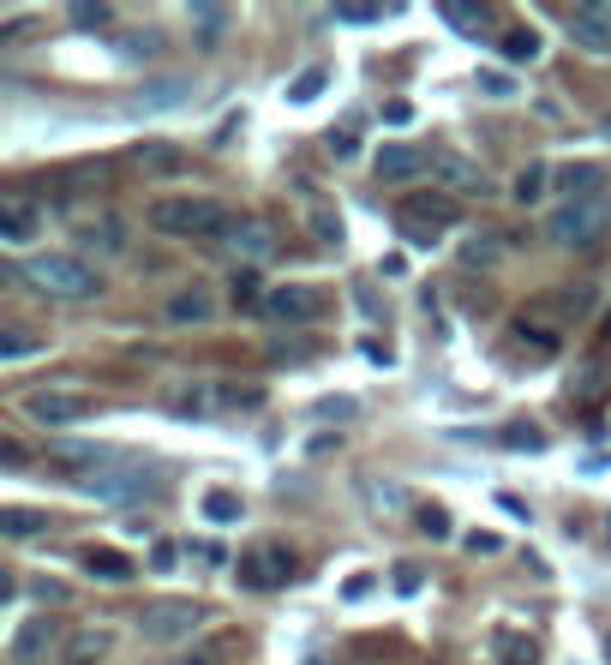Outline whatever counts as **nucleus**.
Wrapping results in <instances>:
<instances>
[{
  "instance_id": "obj_1",
  "label": "nucleus",
  "mask_w": 611,
  "mask_h": 665,
  "mask_svg": "<svg viewBox=\"0 0 611 665\" xmlns=\"http://www.w3.org/2000/svg\"><path fill=\"white\" fill-rule=\"evenodd\" d=\"M228 222L234 216L222 210V198H204V192H162L144 210V228H156L168 240H222Z\"/></svg>"
},
{
  "instance_id": "obj_2",
  "label": "nucleus",
  "mask_w": 611,
  "mask_h": 665,
  "mask_svg": "<svg viewBox=\"0 0 611 665\" xmlns=\"http://www.w3.org/2000/svg\"><path fill=\"white\" fill-rule=\"evenodd\" d=\"M12 276H24L36 294H48V300H96L102 294V276L78 258V252H36L24 270H12Z\"/></svg>"
},
{
  "instance_id": "obj_3",
  "label": "nucleus",
  "mask_w": 611,
  "mask_h": 665,
  "mask_svg": "<svg viewBox=\"0 0 611 665\" xmlns=\"http://www.w3.org/2000/svg\"><path fill=\"white\" fill-rule=\"evenodd\" d=\"M611 234V198H576V204H558L546 216V240L564 246V252H588Z\"/></svg>"
},
{
  "instance_id": "obj_4",
  "label": "nucleus",
  "mask_w": 611,
  "mask_h": 665,
  "mask_svg": "<svg viewBox=\"0 0 611 665\" xmlns=\"http://www.w3.org/2000/svg\"><path fill=\"white\" fill-rule=\"evenodd\" d=\"M84 498H108V504H144V498H162L168 492V474L162 468H96L78 480Z\"/></svg>"
},
{
  "instance_id": "obj_5",
  "label": "nucleus",
  "mask_w": 611,
  "mask_h": 665,
  "mask_svg": "<svg viewBox=\"0 0 611 665\" xmlns=\"http://www.w3.org/2000/svg\"><path fill=\"white\" fill-rule=\"evenodd\" d=\"M18 414L36 420L42 432H66V426L90 420V396H84V390H24V396H18Z\"/></svg>"
},
{
  "instance_id": "obj_6",
  "label": "nucleus",
  "mask_w": 611,
  "mask_h": 665,
  "mask_svg": "<svg viewBox=\"0 0 611 665\" xmlns=\"http://www.w3.org/2000/svg\"><path fill=\"white\" fill-rule=\"evenodd\" d=\"M204 630V606L198 600H156V606H144L138 612V636L144 642H186V636H198Z\"/></svg>"
},
{
  "instance_id": "obj_7",
  "label": "nucleus",
  "mask_w": 611,
  "mask_h": 665,
  "mask_svg": "<svg viewBox=\"0 0 611 665\" xmlns=\"http://www.w3.org/2000/svg\"><path fill=\"white\" fill-rule=\"evenodd\" d=\"M240 270H258V264H270L276 252H282V240H276V228L270 222H228V234L216 240Z\"/></svg>"
},
{
  "instance_id": "obj_8",
  "label": "nucleus",
  "mask_w": 611,
  "mask_h": 665,
  "mask_svg": "<svg viewBox=\"0 0 611 665\" xmlns=\"http://www.w3.org/2000/svg\"><path fill=\"white\" fill-rule=\"evenodd\" d=\"M324 288H306V282H288V288H270L264 294V312L276 318V324H312V318H324Z\"/></svg>"
},
{
  "instance_id": "obj_9",
  "label": "nucleus",
  "mask_w": 611,
  "mask_h": 665,
  "mask_svg": "<svg viewBox=\"0 0 611 665\" xmlns=\"http://www.w3.org/2000/svg\"><path fill=\"white\" fill-rule=\"evenodd\" d=\"M42 228H48V210H42L36 198H24V192H6V198H0V240H6V246H30Z\"/></svg>"
},
{
  "instance_id": "obj_10",
  "label": "nucleus",
  "mask_w": 611,
  "mask_h": 665,
  "mask_svg": "<svg viewBox=\"0 0 611 665\" xmlns=\"http://www.w3.org/2000/svg\"><path fill=\"white\" fill-rule=\"evenodd\" d=\"M60 642V624L48 618V612H36V618H24L18 624V636H12V648H6V660L12 665H36V660H48V648Z\"/></svg>"
},
{
  "instance_id": "obj_11",
  "label": "nucleus",
  "mask_w": 611,
  "mask_h": 665,
  "mask_svg": "<svg viewBox=\"0 0 611 665\" xmlns=\"http://www.w3.org/2000/svg\"><path fill=\"white\" fill-rule=\"evenodd\" d=\"M372 168H378V180H420V174H432V150L426 144H384L378 156H372Z\"/></svg>"
},
{
  "instance_id": "obj_12",
  "label": "nucleus",
  "mask_w": 611,
  "mask_h": 665,
  "mask_svg": "<svg viewBox=\"0 0 611 665\" xmlns=\"http://www.w3.org/2000/svg\"><path fill=\"white\" fill-rule=\"evenodd\" d=\"M192 102V78H150L144 90L126 96V114H162V108H180Z\"/></svg>"
},
{
  "instance_id": "obj_13",
  "label": "nucleus",
  "mask_w": 611,
  "mask_h": 665,
  "mask_svg": "<svg viewBox=\"0 0 611 665\" xmlns=\"http://www.w3.org/2000/svg\"><path fill=\"white\" fill-rule=\"evenodd\" d=\"M132 162H138V174L144 180H174V174H186V150L180 144H168V138H144L138 150H132Z\"/></svg>"
},
{
  "instance_id": "obj_14",
  "label": "nucleus",
  "mask_w": 611,
  "mask_h": 665,
  "mask_svg": "<svg viewBox=\"0 0 611 665\" xmlns=\"http://www.w3.org/2000/svg\"><path fill=\"white\" fill-rule=\"evenodd\" d=\"M432 174H444V186L462 192V198H486V192H492L486 174H480V162H468V156H456V150H432Z\"/></svg>"
},
{
  "instance_id": "obj_15",
  "label": "nucleus",
  "mask_w": 611,
  "mask_h": 665,
  "mask_svg": "<svg viewBox=\"0 0 611 665\" xmlns=\"http://www.w3.org/2000/svg\"><path fill=\"white\" fill-rule=\"evenodd\" d=\"M606 168L600 162H570V168H558L552 174V192L564 198V204H576V198H606Z\"/></svg>"
},
{
  "instance_id": "obj_16",
  "label": "nucleus",
  "mask_w": 611,
  "mask_h": 665,
  "mask_svg": "<svg viewBox=\"0 0 611 665\" xmlns=\"http://www.w3.org/2000/svg\"><path fill=\"white\" fill-rule=\"evenodd\" d=\"M570 36H576V48H588V54H611V6L606 0L576 6V12H570Z\"/></svg>"
},
{
  "instance_id": "obj_17",
  "label": "nucleus",
  "mask_w": 611,
  "mask_h": 665,
  "mask_svg": "<svg viewBox=\"0 0 611 665\" xmlns=\"http://www.w3.org/2000/svg\"><path fill=\"white\" fill-rule=\"evenodd\" d=\"M162 318L174 324V330H192V324H210L216 318V294L210 288H180V294H168V306H162Z\"/></svg>"
},
{
  "instance_id": "obj_18",
  "label": "nucleus",
  "mask_w": 611,
  "mask_h": 665,
  "mask_svg": "<svg viewBox=\"0 0 611 665\" xmlns=\"http://www.w3.org/2000/svg\"><path fill=\"white\" fill-rule=\"evenodd\" d=\"M288 576H294V558H288L282 546H258V552L240 564V582H246V588H282Z\"/></svg>"
},
{
  "instance_id": "obj_19",
  "label": "nucleus",
  "mask_w": 611,
  "mask_h": 665,
  "mask_svg": "<svg viewBox=\"0 0 611 665\" xmlns=\"http://www.w3.org/2000/svg\"><path fill=\"white\" fill-rule=\"evenodd\" d=\"M228 24H234V12H228V6H210V0L186 6V30H192V42H198L204 54H216V48H222Z\"/></svg>"
},
{
  "instance_id": "obj_20",
  "label": "nucleus",
  "mask_w": 611,
  "mask_h": 665,
  "mask_svg": "<svg viewBox=\"0 0 611 665\" xmlns=\"http://www.w3.org/2000/svg\"><path fill=\"white\" fill-rule=\"evenodd\" d=\"M402 216H408V222H426V228L444 234L450 222H462V204H456L450 192H414V198L402 204Z\"/></svg>"
},
{
  "instance_id": "obj_21",
  "label": "nucleus",
  "mask_w": 611,
  "mask_h": 665,
  "mask_svg": "<svg viewBox=\"0 0 611 665\" xmlns=\"http://www.w3.org/2000/svg\"><path fill=\"white\" fill-rule=\"evenodd\" d=\"M108 654H114V636L96 630V624H90V630H72V636L60 642V665H102Z\"/></svg>"
},
{
  "instance_id": "obj_22",
  "label": "nucleus",
  "mask_w": 611,
  "mask_h": 665,
  "mask_svg": "<svg viewBox=\"0 0 611 665\" xmlns=\"http://www.w3.org/2000/svg\"><path fill=\"white\" fill-rule=\"evenodd\" d=\"M126 240H132V234H126V222H120V216H90V222L78 228V246H84V252H102V258L126 252Z\"/></svg>"
},
{
  "instance_id": "obj_23",
  "label": "nucleus",
  "mask_w": 611,
  "mask_h": 665,
  "mask_svg": "<svg viewBox=\"0 0 611 665\" xmlns=\"http://www.w3.org/2000/svg\"><path fill=\"white\" fill-rule=\"evenodd\" d=\"M78 564H84V576H96V582H114V588H126V582L138 576V570H132V564H126L114 546H90Z\"/></svg>"
},
{
  "instance_id": "obj_24",
  "label": "nucleus",
  "mask_w": 611,
  "mask_h": 665,
  "mask_svg": "<svg viewBox=\"0 0 611 665\" xmlns=\"http://www.w3.org/2000/svg\"><path fill=\"white\" fill-rule=\"evenodd\" d=\"M438 18H444L450 30H462V36H480V30L492 24V6H474V0H444V6H438Z\"/></svg>"
},
{
  "instance_id": "obj_25",
  "label": "nucleus",
  "mask_w": 611,
  "mask_h": 665,
  "mask_svg": "<svg viewBox=\"0 0 611 665\" xmlns=\"http://www.w3.org/2000/svg\"><path fill=\"white\" fill-rule=\"evenodd\" d=\"M198 510H204V522H216V528H234V522L246 516L240 492H228V486H210V492L198 498Z\"/></svg>"
},
{
  "instance_id": "obj_26",
  "label": "nucleus",
  "mask_w": 611,
  "mask_h": 665,
  "mask_svg": "<svg viewBox=\"0 0 611 665\" xmlns=\"http://www.w3.org/2000/svg\"><path fill=\"white\" fill-rule=\"evenodd\" d=\"M0 534H6V540H36V534H48V516H42V510H24V504H6V510H0Z\"/></svg>"
},
{
  "instance_id": "obj_27",
  "label": "nucleus",
  "mask_w": 611,
  "mask_h": 665,
  "mask_svg": "<svg viewBox=\"0 0 611 665\" xmlns=\"http://www.w3.org/2000/svg\"><path fill=\"white\" fill-rule=\"evenodd\" d=\"M546 192H552V168H546V162H528V168L516 174V186H510V198H516L522 210H528V204H540Z\"/></svg>"
},
{
  "instance_id": "obj_28",
  "label": "nucleus",
  "mask_w": 611,
  "mask_h": 665,
  "mask_svg": "<svg viewBox=\"0 0 611 665\" xmlns=\"http://www.w3.org/2000/svg\"><path fill=\"white\" fill-rule=\"evenodd\" d=\"M504 60L510 66H528V60H540V30H528V24H516V30H504Z\"/></svg>"
},
{
  "instance_id": "obj_29",
  "label": "nucleus",
  "mask_w": 611,
  "mask_h": 665,
  "mask_svg": "<svg viewBox=\"0 0 611 665\" xmlns=\"http://www.w3.org/2000/svg\"><path fill=\"white\" fill-rule=\"evenodd\" d=\"M402 6L396 0H384V6H372V0H348V6H336V24H384V18H396Z\"/></svg>"
},
{
  "instance_id": "obj_30",
  "label": "nucleus",
  "mask_w": 611,
  "mask_h": 665,
  "mask_svg": "<svg viewBox=\"0 0 611 665\" xmlns=\"http://www.w3.org/2000/svg\"><path fill=\"white\" fill-rule=\"evenodd\" d=\"M606 366H600V360H588V366H576V378H570V396H576V402H600V396H606Z\"/></svg>"
},
{
  "instance_id": "obj_31",
  "label": "nucleus",
  "mask_w": 611,
  "mask_h": 665,
  "mask_svg": "<svg viewBox=\"0 0 611 665\" xmlns=\"http://www.w3.org/2000/svg\"><path fill=\"white\" fill-rule=\"evenodd\" d=\"M108 18H114V6H102V0H72V6H66V24H72V30H108Z\"/></svg>"
},
{
  "instance_id": "obj_32",
  "label": "nucleus",
  "mask_w": 611,
  "mask_h": 665,
  "mask_svg": "<svg viewBox=\"0 0 611 665\" xmlns=\"http://www.w3.org/2000/svg\"><path fill=\"white\" fill-rule=\"evenodd\" d=\"M324 84H330V66H306V72L288 84V102H294V108H306V102H318V96H324Z\"/></svg>"
},
{
  "instance_id": "obj_33",
  "label": "nucleus",
  "mask_w": 611,
  "mask_h": 665,
  "mask_svg": "<svg viewBox=\"0 0 611 665\" xmlns=\"http://www.w3.org/2000/svg\"><path fill=\"white\" fill-rule=\"evenodd\" d=\"M414 528H420L426 540H450V534H456V522H450L444 504H420V510H414Z\"/></svg>"
},
{
  "instance_id": "obj_34",
  "label": "nucleus",
  "mask_w": 611,
  "mask_h": 665,
  "mask_svg": "<svg viewBox=\"0 0 611 665\" xmlns=\"http://www.w3.org/2000/svg\"><path fill=\"white\" fill-rule=\"evenodd\" d=\"M24 354H42V336H30V330H0V360H24Z\"/></svg>"
},
{
  "instance_id": "obj_35",
  "label": "nucleus",
  "mask_w": 611,
  "mask_h": 665,
  "mask_svg": "<svg viewBox=\"0 0 611 665\" xmlns=\"http://www.w3.org/2000/svg\"><path fill=\"white\" fill-rule=\"evenodd\" d=\"M360 492H366L378 510H402V504H408V492H402L396 480H360Z\"/></svg>"
},
{
  "instance_id": "obj_36",
  "label": "nucleus",
  "mask_w": 611,
  "mask_h": 665,
  "mask_svg": "<svg viewBox=\"0 0 611 665\" xmlns=\"http://www.w3.org/2000/svg\"><path fill=\"white\" fill-rule=\"evenodd\" d=\"M114 48H120V54H126V60H150V54H156V48H162V42H156V30H132V36H120V42H114Z\"/></svg>"
},
{
  "instance_id": "obj_37",
  "label": "nucleus",
  "mask_w": 611,
  "mask_h": 665,
  "mask_svg": "<svg viewBox=\"0 0 611 665\" xmlns=\"http://www.w3.org/2000/svg\"><path fill=\"white\" fill-rule=\"evenodd\" d=\"M516 342H522V348H534V354H558V336L534 330V318H516Z\"/></svg>"
},
{
  "instance_id": "obj_38",
  "label": "nucleus",
  "mask_w": 611,
  "mask_h": 665,
  "mask_svg": "<svg viewBox=\"0 0 611 665\" xmlns=\"http://www.w3.org/2000/svg\"><path fill=\"white\" fill-rule=\"evenodd\" d=\"M54 456H60V462H90V468H102V462H108V450H102V444H54Z\"/></svg>"
},
{
  "instance_id": "obj_39",
  "label": "nucleus",
  "mask_w": 611,
  "mask_h": 665,
  "mask_svg": "<svg viewBox=\"0 0 611 665\" xmlns=\"http://www.w3.org/2000/svg\"><path fill=\"white\" fill-rule=\"evenodd\" d=\"M498 654H504V665H540L534 642H522V636H498Z\"/></svg>"
},
{
  "instance_id": "obj_40",
  "label": "nucleus",
  "mask_w": 611,
  "mask_h": 665,
  "mask_svg": "<svg viewBox=\"0 0 611 665\" xmlns=\"http://www.w3.org/2000/svg\"><path fill=\"white\" fill-rule=\"evenodd\" d=\"M504 444L510 450H546V432L540 426H504Z\"/></svg>"
},
{
  "instance_id": "obj_41",
  "label": "nucleus",
  "mask_w": 611,
  "mask_h": 665,
  "mask_svg": "<svg viewBox=\"0 0 611 665\" xmlns=\"http://www.w3.org/2000/svg\"><path fill=\"white\" fill-rule=\"evenodd\" d=\"M312 234H318V246H342V216L318 210V216H312Z\"/></svg>"
},
{
  "instance_id": "obj_42",
  "label": "nucleus",
  "mask_w": 611,
  "mask_h": 665,
  "mask_svg": "<svg viewBox=\"0 0 611 665\" xmlns=\"http://www.w3.org/2000/svg\"><path fill=\"white\" fill-rule=\"evenodd\" d=\"M150 570H162V576L180 570V546H174V540H156V546H150Z\"/></svg>"
},
{
  "instance_id": "obj_43",
  "label": "nucleus",
  "mask_w": 611,
  "mask_h": 665,
  "mask_svg": "<svg viewBox=\"0 0 611 665\" xmlns=\"http://www.w3.org/2000/svg\"><path fill=\"white\" fill-rule=\"evenodd\" d=\"M324 150H330L336 162H348V156L360 150V138H354V132H330V138H324Z\"/></svg>"
},
{
  "instance_id": "obj_44",
  "label": "nucleus",
  "mask_w": 611,
  "mask_h": 665,
  "mask_svg": "<svg viewBox=\"0 0 611 665\" xmlns=\"http://www.w3.org/2000/svg\"><path fill=\"white\" fill-rule=\"evenodd\" d=\"M258 300V270H234V306Z\"/></svg>"
},
{
  "instance_id": "obj_45",
  "label": "nucleus",
  "mask_w": 611,
  "mask_h": 665,
  "mask_svg": "<svg viewBox=\"0 0 611 665\" xmlns=\"http://www.w3.org/2000/svg\"><path fill=\"white\" fill-rule=\"evenodd\" d=\"M420 588H426V570H420V564H402V570H396V594H420Z\"/></svg>"
},
{
  "instance_id": "obj_46",
  "label": "nucleus",
  "mask_w": 611,
  "mask_h": 665,
  "mask_svg": "<svg viewBox=\"0 0 611 665\" xmlns=\"http://www.w3.org/2000/svg\"><path fill=\"white\" fill-rule=\"evenodd\" d=\"M402 234H408V246H438V228H426V222H408V216H402Z\"/></svg>"
},
{
  "instance_id": "obj_47",
  "label": "nucleus",
  "mask_w": 611,
  "mask_h": 665,
  "mask_svg": "<svg viewBox=\"0 0 611 665\" xmlns=\"http://www.w3.org/2000/svg\"><path fill=\"white\" fill-rule=\"evenodd\" d=\"M480 90H486V96H510L516 84H510V72H480Z\"/></svg>"
},
{
  "instance_id": "obj_48",
  "label": "nucleus",
  "mask_w": 611,
  "mask_h": 665,
  "mask_svg": "<svg viewBox=\"0 0 611 665\" xmlns=\"http://www.w3.org/2000/svg\"><path fill=\"white\" fill-rule=\"evenodd\" d=\"M384 120H390V126H408V120H414V108L396 96V102H384Z\"/></svg>"
},
{
  "instance_id": "obj_49",
  "label": "nucleus",
  "mask_w": 611,
  "mask_h": 665,
  "mask_svg": "<svg viewBox=\"0 0 611 665\" xmlns=\"http://www.w3.org/2000/svg\"><path fill=\"white\" fill-rule=\"evenodd\" d=\"M318 414H324V420H342V414H354V402H348V396H336V402H318Z\"/></svg>"
},
{
  "instance_id": "obj_50",
  "label": "nucleus",
  "mask_w": 611,
  "mask_h": 665,
  "mask_svg": "<svg viewBox=\"0 0 611 665\" xmlns=\"http://www.w3.org/2000/svg\"><path fill=\"white\" fill-rule=\"evenodd\" d=\"M0 462L18 468V462H24V444H18V438H0Z\"/></svg>"
},
{
  "instance_id": "obj_51",
  "label": "nucleus",
  "mask_w": 611,
  "mask_h": 665,
  "mask_svg": "<svg viewBox=\"0 0 611 665\" xmlns=\"http://www.w3.org/2000/svg\"><path fill=\"white\" fill-rule=\"evenodd\" d=\"M498 546H504L498 534H468V552H474V558H480V552H498Z\"/></svg>"
},
{
  "instance_id": "obj_52",
  "label": "nucleus",
  "mask_w": 611,
  "mask_h": 665,
  "mask_svg": "<svg viewBox=\"0 0 611 665\" xmlns=\"http://www.w3.org/2000/svg\"><path fill=\"white\" fill-rule=\"evenodd\" d=\"M600 132H611V108H606V114H600Z\"/></svg>"
}]
</instances>
